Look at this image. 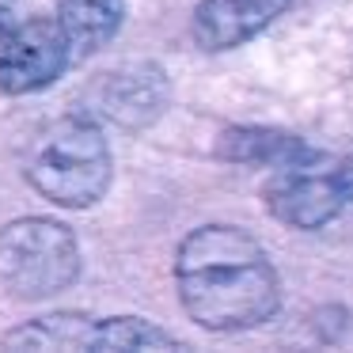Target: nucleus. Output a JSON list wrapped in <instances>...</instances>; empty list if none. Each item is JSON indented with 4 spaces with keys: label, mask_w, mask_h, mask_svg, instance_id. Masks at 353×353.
Listing matches in <instances>:
<instances>
[{
    "label": "nucleus",
    "mask_w": 353,
    "mask_h": 353,
    "mask_svg": "<svg viewBox=\"0 0 353 353\" xmlns=\"http://www.w3.org/2000/svg\"><path fill=\"white\" fill-rule=\"evenodd\" d=\"M179 304L205 330L262 327L281 304V281L251 232L236 224H201L175 254Z\"/></svg>",
    "instance_id": "f257e3e1"
},
{
    "label": "nucleus",
    "mask_w": 353,
    "mask_h": 353,
    "mask_svg": "<svg viewBox=\"0 0 353 353\" xmlns=\"http://www.w3.org/2000/svg\"><path fill=\"white\" fill-rule=\"evenodd\" d=\"M23 175L46 201L61 209H88L107 194L114 160L103 130L88 118H57L27 145Z\"/></svg>",
    "instance_id": "f03ea898"
},
{
    "label": "nucleus",
    "mask_w": 353,
    "mask_h": 353,
    "mask_svg": "<svg viewBox=\"0 0 353 353\" xmlns=\"http://www.w3.org/2000/svg\"><path fill=\"white\" fill-rule=\"evenodd\" d=\"M80 277V243L61 221L19 216L0 228V292L46 300Z\"/></svg>",
    "instance_id": "7ed1b4c3"
},
{
    "label": "nucleus",
    "mask_w": 353,
    "mask_h": 353,
    "mask_svg": "<svg viewBox=\"0 0 353 353\" xmlns=\"http://www.w3.org/2000/svg\"><path fill=\"white\" fill-rule=\"evenodd\" d=\"M315 160L281 168L274 175V183L266 186V209L277 224L312 232V228L330 224L353 201V168L350 163H334V168L315 171Z\"/></svg>",
    "instance_id": "20e7f679"
},
{
    "label": "nucleus",
    "mask_w": 353,
    "mask_h": 353,
    "mask_svg": "<svg viewBox=\"0 0 353 353\" xmlns=\"http://www.w3.org/2000/svg\"><path fill=\"white\" fill-rule=\"evenodd\" d=\"M72 65L69 42L54 19H23L0 50V92L31 95L50 88Z\"/></svg>",
    "instance_id": "39448f33"
},
{
    "label": "nucleus",
    "mask_w": 353,
    "mask_h": 353,
    "mask_svg": "<svg viewBox=\"0 0 353 353\" xmlns=\"http://www.w3.org/2000/svg\"><path fill=\"white\" fill-rule=\"evenodd\" d=\"M292 0H201L194 8L190 31L205 54L243 46L259 31H266Z\"/></svg>",
    "instance_id": "423d86ee"
},
{
    "label": "nucleus",
    "mask_w": 353,
    "mask_h": 353,
    "mask_svg": "<svg viewBox=\"0 0 353 353\" xmlns=\"http://www.w3.org/2000/svg\"><path fill=\"white\" fill-rule=\"evenodd\" d=\"M125 0H57V27L69 42L72 61H84L118 34Z\"/></svg>",
    "instance_id": "0eeeda50"
},
{
    "label": "nucleus",
    "mask_w": 353,
    "mask_h": 353,
    "mask_svg": "<svg viewBox=\"0 0 353 353\" xmlns=\"http://www.w3.org/2000/svg\"><path fill=\"white\" fill-rule=\"evenodd\" d=\"M8 350H99V319L80 312H54L4 334Z\"/></svg>",
    "instance_id": "6e6552de"
},
{
    "label": "nucleus",
    "mask_w": 353,
    "mask_h": 353,
    "mask_svg": "<svg viewBox=\"0 0 353 353\" xmlns=\"http://www.w3.org/2000/svg\"><path fill=\"white\" fill-rule=\"evenodd\" d=\"M221 156L232 163H259V168H292V163L315 160V152L304 145L300 137L277 130H228L221 137Z\"/></svg>",
    "instance_id": "1a4fd4ad"
},
{
    "label": "nucleus",
    "mask_w": 353,
    "mask_h": 353,
    "mask_svg": "<svg viewBox=\"0 0 353 353\" xmlns=\"http://www.w3.org/2000/svg\"><path fill=\"white\" fill-rule=\"evenodd\" d=\"M163 345H183V338L141 319V315L99 319V350H163Z\"/></svg>",
    "instance_id": "9d476101"
},
{
    "label": "nucleus",
    "mask_w": 353,
    "mask_h": 353,
    "mask_svg": "<svg viewBox=\"0 0 353 353\" xmlns=\"http://www.w3.org/2000/svg\"><path fill=\"white\" fill-rule=\"evenodd\" d=\"M16 31V19L8 16V12L0 8V50H4V42H8V34Z\"/></svg>",
    "instance_id": "9b49d317"
}]
</instances>
